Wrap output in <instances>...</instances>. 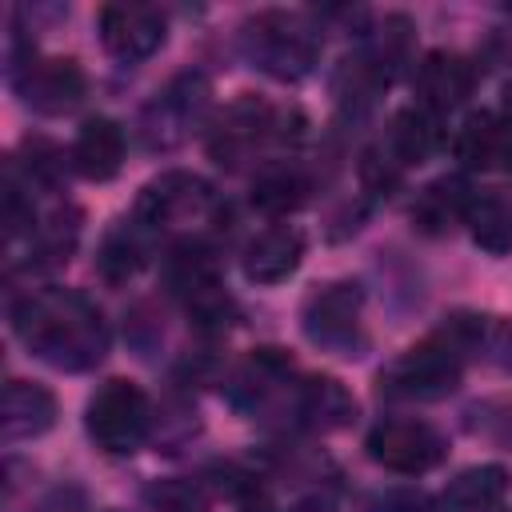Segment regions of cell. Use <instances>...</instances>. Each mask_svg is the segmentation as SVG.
Wrapping results in <instances>:
<instances>
[{"label": "cell", "instance_id": "obj_1", "mask_svg": "<svg viewBox=\"0 0 512 512\" xmlns=\"http://www.w3.org/2000/svg\"><path fill=\"white\" fill-rule=\"evenodd\" d=\"M12 328L40 360L64 372H84L100 364L108 352L104 312L84 292H68V288H44L20 296L12 304Z\"/></svg>", "mask_w": 512, "mask_h": 512}, {"label": "cell", "instance_id": "obj_2", "mask_svg": "<svg viewBox=\"0 0 512 512\" xmlns=\"http://www.w3.org/2000/svg\"><path fill=\"white\" fill-rule=\"evenodd\" d=\"M492 320L476 316V312H456L448 316L432 336H424L420 344H412L408 352H400L384 372H380V392L388 400H440L448 392H456L464 364L480 356V348L488 344Z\"/></svg>", "mask_w": 512, "mask_h": 512}, {"label": "cell", "instance_id": "obj_3", "mask_svg": "<svg viewBox=\"0 0 512 512\" xmlns=\"http://www.w3.org/2000/svg\"><path fill=\"white\" fill-rule=\"evenodd\" d=\"M240 48L264 76L288 84V80H304L316 68V60L324 52V36L312 24V16H304V12L264 8L244 20Z\"/></svg>", "mask_w": 512, "mask_h": 512}, {"label": "cell", "instance_id": "obj_4", "mask_svg": "<svg viewBox=\"0 0 512 512\" xmlns=\"http://www.w3.org/2000/svg\"><path fill=\"white\" fill-rule=\"evenodd\" d=\"M84 424H88V436H92V444L100 452L132 456L152 432V404H148L140 384L116 376V380H104L92 392Z\"/></svg>", "mask_w": 512, "mask_h": 512}, {"label": "cell", "instance_id": "obj_5", "mask_svg": "<svg viewBox=\"0 0 512 512\" xmlns=\"http://www.w3.org/2000/svg\"><path fill=\"white\" fill-rule=\"evenodd\" d=\"M164 276H168V288L184 300V308H188L204 328L228 324L232 300H228V292L220 288L216 256H212L208 244H200V240L176 244V248L168 252V260H164Z\"/></svg>", "mask_w": 512, "mask_h": 512}, {"label": "cell", "instance_id": "obj_6", "mask_svg": "<svg viewBox=\"0 0 512 512\" xmlns=\"http://www.w3.org/2000/svg\"><path fill=\"white\" fill-rule=\"evenodd\" d=\"M280 112L268 104V100H260V96H236L220 116H216V124L208 128V156L216 160V164H224V168H240V164H248L268 140H280V136H288L284 128H280Z\"/></svg>", "mask_w": 512, "mask_h": 512}, {"label": "cell", "instance_id": "obj_7", "mask_svg": "<svg viewBox=\"0 0 512 512\" xmlns=\"http://www.w3.org/2000/svg\"><path fill=\"white\" fill-rule=\"evenodd\" d=\"M216 208V192L204 176L196 172H164L156 180H148L136 196V208H132V220L144 224L148 232H160V228H176V224H192V220H204L208 212Z\"/></svg>", "mask_w": 512, "mask_h": 512}, {"label": "cell", "instance_id": "obj_8", "mask_svg": "<svg viewBox=\"0 0 512 512\" xmlns=\"http://www.w3.org/2000/svg\"><path fill=\"white\" fill-rule=\"evenodd\" d=\"M360 316H364V292L352 280H332L324 288H316L304 300L300 324L304 336L328 352L352 356V348L360 344Z\"/></svg>", "mask_w": 512, "mask_h": 512}, {"label": "cell", "instance_id": "obj_9", "mask_svg": "<svg viewBox=\"0 0 512 512\" xmlns=\"http://www.w3.org/2000/svg\"><path fill=\"white\" fill-rule=\"evenodd\" d=\"M364 448H368V456L380 468L400 472V476L432 472L444 460V452H448L444 436L432 424H424V420H380L368 432Z\"/></svg>", "mask_w": 512, "mask_h": 512}, {"label": "cell", "instance_id": "obj_10", "mask_svg": "<svg viewBox=\"0 0 512 512\" xmlns=\"http://www.w3.org/2000/svg\"><path fill=\"white\" fill-rule=\"evenodd\" d=\"M96 28L116 60H148L164 44V16L152 4H104Z\"/></svg>", "mask_w": 512, "mask_h": 512}, {"label": "cell", "instance_id": "obj_11", "mask_svg": "<svg viewBox=\"0 0 512 512\" xmlns=\"http://www.w3.org/2000/svg\"><path fill=\"white\" fill-rule=\"evenodd\" d=\"M88 80H84V68L72 60V56H48V60H32L20 80H16V92L24 96L28 108L44 112V116H60L68 108L80 104Z\"/></svg>", "mask_w": 512, "mask_h": 512}, {"label": "cell", "instance_id": "obj_12", "mask_svg": "<svg viewBox=\"0 0 512 512\" xmlns=\"http://www.w3.org/2000/svg\"><path fill=\"white\" fill-rule=\"evenodd\" d=\"M208 96H212V88H208V76H200V72H184L164 92H156V100H152V108L144 116V128H148L152 144L180 140L204 116Z\"/></svg>", "mask_w": 512, "mask_h": 512}, {"label": "cell", "instance_id": "obj_13", "mask_svg": "<svg viewBox=\"0 0 512 512\" xmlns=\"http://www.w3.org/2000/svg\"><path fill=\"white\" fill-rule=\"evenodd\" d=\"M412 88H416V104L420 108L444 116V112H452V108H460L468 100L472 68L456 52H428L412 72Z\"/></svg>", "mask_w": 512, "mask_h": 512}, {"label": "cell", "instance_id": "obj_14", "mask_svg": "<svg viewBox=\"0 0 512 512\" xmlns=\"http://www.w3.org/2000/svg\"><path fill=\"white\" fill-rule=\"evenodd\" d=\"M304 260V236L292 224H272L264 232H256L240 256V268L252 284H280L288 280Z\"/></svg>", "mask_w": 512, "mask_h": 512}, {"label": "cell", "instance_id": "obj_15", "mask_svg": "<svg viewBox=\"0 0 512 512\" xmlns=\"http://www.w3.org/2000/svg\"><path fill=\"white\" fill-rule=\"evenodd\" d=\"M68 164L84 176V180H112L124 164V128L112 120V116H92L80 124L76 140H72V152H68Z\"/></svg>", "mask_w": 512, "mask_h": 512}, {"label": "cell", "instance_id": "obj_16", "mask_svg": "<svg viewBox=\"0 0 512 512\" xmlns=\"http://www.w3.org/2000/svg\"><path fill=\"white\" fill-rule=\"evenodd\" d=\"M4 440H32L56 424V396L32 380H8L0 400Z\"/></svg>", "mask_w": 512, "mask_h": 512}, {"label": "cell", "instance_id": "obj_17", "mask_svg": "<svg viewBox=\"0 0 512 512\" xmlns=\"http://www.w3.org/2000/svg\"><path fill=\"white\" fill-rule=\"evenodd\" d=\"M476 192L468 188L464 176H440L432 184L420 188L416 204H412V224L428 236H440V232H452L456 224L468 220V208H472Z\"/></svg>", "mask_w": 512, "mask_h": 512}, {"label": "cell", "instance_id": "obj_18", "mask_svg": "<svg viewBox=\"0 0 512 512\" xmlns=\"http://www.w3.org/2000/svg\"><path fill=\"white\" fill-rule=\"evenodd\" d=\"M444 144V124L436 112L420 108V104H408L392 116V128L384 136V148L396 156L400 168H412L420 160H428L436 148Z\"/></svg>", "mask_w": 512, "mask_h": 512}, {"label": "cell", "instance_id": "obj_19", "mask_svg": "<svg viewBox=\"0 0 512 512\" xmlns=\"http://www.w3.org/2000/svg\"><path fill=\"white\" fill-rule=\"evenodd\" d=\"M292 408H296V420H300V424L320 428V432H328V428H344V424L356 416V400H352V392H348L340 380H332V376H312V380L296 384V392H292Z\"/></svg>", "mask_w": 512, "mask_h": 512}, {"label": "cell", "instance_id": "obj_20", "mask_svg": "<svg viewBox=\"0 0 512 512\" xmlns=\"http://www.w3.org/2000/svg\"><path fill=\"white\" fill-rule=\"evenodd\" d=\"M288 380H292L288 352H280V348H256L240 364V372L232 376V400L240 408H256V404L272 400L280 388H288Z\"/></svg>", "mask_w": 512, "mask_h": 512}, {"label": "cell", "instance_id": "obj_21", "mask_svg": "<svg viewBox=\"0 0 512 512\" xmlns=\"http://www.w3.org/2000/svg\"><path fill=\"white\" fill-rule=\"evenodd\" d=\"M504 496H508V472L500 464H480L448 480L440 496V512H496Z\"/></svg>", "mask_w": 512, "mask_h": 512}, {"label": "cell", "instance_id": "obj_22", "mask_svg": "<svg viewBox=\"0 0 512 512\" xmlns=\"http://www.w3.org/2000/svg\"><path fill=\"white\" fill-rule=\"evenodd\" d=\"M76 244H80V208L56 204V208H48V212L36 220L28 256H32V264H40V268H56V264H64V260L76 252Z\"/></svg>", "mask_w": 512, "mask_h": 512}, {"label": "cell", "instance_id": "obj_23", "mask_svg": "<svg viewBox=\"0 0 512 512\" xmlns=\"http://www.w3.org/2000/svg\"><path fill=\"white\" fill-rule=\"evenodd\" d=\"M144 260H148V228L136 224V220L116 224V228L104 236L100 252H96V268H100V276H104L108 284L132 280V276L144 268Z\"/></svg>", "mask_w": 512, "mask_h": 512}, {"label": "cell", "instance_id": "obj_24", "mask_svg": "<svg viewBox=\"0 0 512 512\" xmlns=\"http://www.w3.org/2000/svg\"><path fill=\"white\" fill-rule=\"evenodd\" d=\"M312 192V180L296 164H272L252 180V204L268 216H288L296 212Z\"/></svg>", "mask_w": 512, "mask_h": 512}, {"label": "cell", "instance_id": "obj_25", "mask_svg": "<svg viewBox=\"0 0 512 512\" xmlns=\"http://www.w3.org/2000/svg\"><path fill=\"white\" fill-rule=\"evenodd\" d=\"M504 144H508V132H504V124H500L496 112H472L460 124L456 140H452L456 160L464 168H488V164H496L504 156Z\"/></svg>", "mask_w": 512, "mask_h": 512}, {"label": "cell", "instance_id": "obj_26", "mask_svg": "<svg viewBox=\"0 0 512 512\" xmlns=\"http://www.w3.org/2000/svg\"><path fill=\"white\" fill-rule=\"evenodd\" d=\"M464 224H468L472 240H476L484 252L504 256V252L512 248V208H508L504 196H496V192L476 196L472 208H468V220H464Z\"/></svg>", "mask_w": 512, "mask_h": 512}, {"label": "cell", "instance_id": "obj_27", "mask_svg": "<svg viewBox=\"0 0 512 512\" xmlns=\"http://www.w3.org/2000/svg\"><path fill=\"white\" fill-rule=\"evenodd\" d=\"M24 156L20 168H24V184L32 188H56L60 176H64V156L48 144V140H24Z\"/></svg>", "mask_w": 512, "mask_h": 512}, {"label": "cell", "instance_id": "obj_28", "mask_svg": "<svg viewBox=\"0 0 512 512\" xmlns=\"http://www.w3.org/2000/svg\"><path fill=\"white\" fill-rule=\"evenodd\" d=\"M364 512H436V500L424 488H384L364 504Z\"/></svg>", "mask_w": 512, "mask_h": 512}, {"label": "cell", "instance_id": "obj_29", "mask_svg": "<svg viewBox=\"0 0 512 512\" xmlns=\"http://www.w3.org/2000/svg\"><path fill=\"white\" fill-rule=\"evenodd\" d=\"M36 512H84V500L76 488H56L36 504Z\"/></svg>", "mask_w": 512, "mask_h": 512}, {"label": "cell", "instance_id": "obj_30", "mask_svg": "<svg viewBox=\"0 0 512 512\" xmlns=\"http://www.w3.org/2000/svg\"><path fill=\"white\" fill-rule=\"evenodd\" d=\"M500 124H504V132H512V80L504 84V92H500Z\"/></svg>", "mask_w": 512, "mask_h": 512}, {"label": "cell", "instance_id": "obj_31", "mask_svg": "<svg viewBox=\"0 0 512 512\" xmlns=\"http://www.w3.org/2000/svg\"><path fill=\"white\" fill-rule=\"evenodd\" d=\"M244 512H272V508H244Z\"/></svg>", "mask_w": 512, "mask_h": 512}]
</instances>
